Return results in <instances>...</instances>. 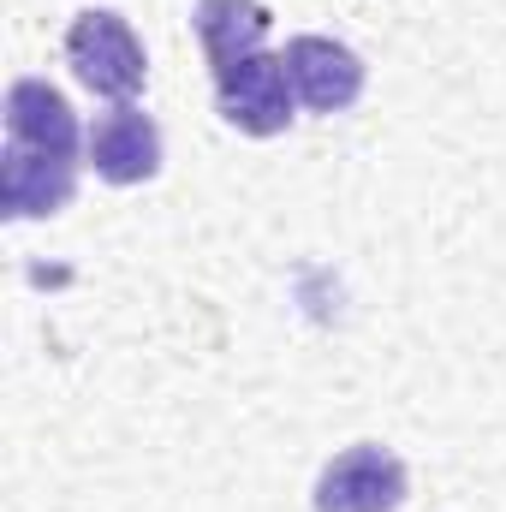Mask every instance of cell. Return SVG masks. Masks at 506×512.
<instances>
[{"mask_svg":"<svg viewBox=\"0 0 506 512\" xmlns=\"http://www.w3.org/2000/svg\"><path fill=\"white\" fill-rule=\"evenodd\" d=\"M66 60L78 72V84L108 96V102H131L149 78L143 42L120 12H78L72 30H66Z\"/></svg>","mask_w":506,"mask_h":512,"instance_id":"6da1fadb","label":"cell"},{"mask_svg":"<svg viewBox=\"0 0 506 512\" xmlns=\"http://www.w3.org/2000/svg\"><path fill=\"white\" fill-rule=\"evenodd\" d=\"M292 72H286V54H251L227 72H215V102H221V120L239 126L245 137H274V131L292 126Z\"/></svg>","mask_w":506,"mask_h":512,"instance_id":"7a4b0ae2","label":"cell"},{"mask_svg":"<svg viewBox=\"0 0 506 512\" xmlns=\"http://www.w3.org/2000/svg\"><path fill=\"white\" fill-rule=\"evenodd\" d=\"M411 477L387 447H346L322 477H316V512H393L405 507Z\"/></svg>","mask_w":506,"mask_h":512,"instance_id":"3957f363","label":"cell"},{"mask_svg":"<svg viewBox=\"0 0 506 512\" xmlns=\"http://www.w3.org/2000/svg\"><path fill=\"white\" fill-rule=\"evenodd\" d=\"M286 72H292L298 102L316 108V114H340L364 96V60L334 36H292L286 42Z\"/></svg>","mask_w":506,"mask_h":512,"instance_id":"277c9868","label":"cell"},{"mask_svg":"<svg viewBox=\"0 0 506 512\" xmlns=\"http://www.w3.org/2000/svg\"><path fill=\"white\" fill-rule=\"evenodd\" d=\"M78 191V161L72 155H48L30 143L6 137V167H0V209L12 221H36V215H60Z\"/></svg>","mask_w":506,"mask_h":512,"instance_id":"5b68a950","label":"cell"},{"mask_svg":"<svg viewBox=\"0 0 506 512\" xmlns=\"http://www.w3.org/2000/svg\"><path fill=\"white\" fill-rule=\"evenodd\" d=\"M90 167L108 179V185H143L161 173V126L131 108V102H114L96 126H90Z\"/></svg>","mask_w":506,"mask_h":512,"instance_id":"8992f818","label":"cell"},{"mask_svg":"<svg viewBox=\"0 0 506 512\" xmlns=\"http://www.w3.org/2000/svg\"><path fill=\"white\" fill-rule=\"evenodd\" d=\"M6 137L30 143V149H48V155H78V114L54 84L18 78L6 90Z\"/></svg>","mask_w":506,"mask_h":512,"instance_id":"52a82bcc","label":"cell"},{"mask_svg":"<svg viewBox=\"0 0 506 512\" xmlns=\"http://www.w3.org/2000/svg\"><path fill=\"white\" fill-rule=\"evenodd\" d=\"M268 24L274 18L262 0H197V42L209 54V72H227V66L262 54Z\"/></svg>","mask_w":506,"mask_h":512,"instance_id":"ba28073f","label":"cell"}]
</instances>
